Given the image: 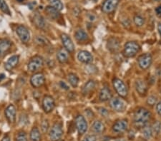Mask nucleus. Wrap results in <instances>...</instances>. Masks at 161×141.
<instances>
[{
    "mask_svg": "<svg viewBox=\"0 0 161 141\" xmlns=\"http://www.w3.org/2000/svg\"><path fill=\"white\" fill-rule=\"evenodd\" d=\"M151 117V113L145 108H138L134 113V124L137 128H143L147 124Z\"/></svg>",
    "mask_w": 161,
    "mask_h": 141,
    "instance_id": "1",
    "label": "nucleus"
},
{
    "mask_svg": "<svg viewBox=\"0 0 161 141\" xmlns=\"http://www.w3.org/2000/svg\"><path fill=\"white\" fill-rule=\"evenodd\" d=\"M141 50V46L136 42H128L125 44L123 55L127 58L134 57Z\"/></svg>",
    "mask_w": 161,
    "mask_h": 141,
    "instance_id": "2",
    "label": "nucleus"
},
{
    "mask_svg": "<svg viewBox=\"0 0 161 141\" xmlns=\"http://www.w3.org/2000/svg\"><path fill=\"white\" fill-rule=\"evenodd\" d=\"M63 128H62V124L60 123H55L49 132V137L51 141H59L63 135Z\"/></svg>",
    "mask_w": 161,
    "mask_h": 141,
    "instance_id": "3",
    "label": "nucleus"
},
{
    "mask_svg": "<svg viewBox=\"0 0 161 141\" xmlns=\"http://www.w3.org/2000/svg\"><path fill=\"white\" fill-rule=\"evenodd\" d=\"M44 65V59L42 56L36 55L31 58L27 65V68L30 72H36L42 68Z\"/></svg>",
    "mask_w": 161,
    "mask_h": 141,
    "instance_id": "4",
    "label": "nucleus"
},
{
    "mask_svg": "<svg viewBox=\"0 0 161 141\" xmlns=\"http://www.w3.org/2000/svg\"><path fill=\"white\" fill-rule=\"evenodd\" d=\"M113 84L119 96L123 97V98H125L128 95V88H127V86L124 82L120 80V78H115L113 81Z\"/></svg>",
    "mask_w": 161,
    "mask_h": 141,
    "instance_id": "5",
    "label": "nucleus"
},
{
    "mask_svg": "<svg viewBox=\"0 0 161 141\" xmlns=\"http://www.w3.org/2000/svg\"><path fill=\"white\" fill-rule=\"evenodd\" d=\"M75 125L80 135H83L87 131L88 124L86 119L82 115H77L75 118Z\"/></svg>",
    "mask_w": 161,
    "mask_h": 141,
    "instance_id": "6",
    "label": "nucleus"
},
{
    "mask_svg": "<svg viewBox=\"0 0 161 141\" xmlns=\"http://www.w3.org/2000/svg\"><path fill=\"white\" fill-rule=\"evenodd\" d=\"M17 34L19 37L21 42L24 43H27L30 40V32L29 29L24 25L18 26L16 29Z\"/></svg>",
    "mask_w": 161,
    "mask_h": 141,
    "instance_id": "7",
    "label": "nucleus"
},
{
    "mask_svg": "<svg viewBox=\"0 0 161 141\" xmlns=\"http://www.w3.org/2000/svg\"><path fill=\"white\" fill-rule=\"evenodd\" d=\"M55 107V102L51 96H45L42 100V108L46 113H50Z\"/></svg>",
    "mask_w": 161,
    "mask_h": 141,
    "instance_id": "8",
    "label": "nucleus"
},
{
    "mask_svg": "<svg viewBox=\"0 0 161 141\" xmlns=\"http://www.w3.org/2000/svg\"><path fill=\"white\" fill-rule=\"evenodd\" d=\"M137 61H138L140 67L143 70H146L151 66L153 57L150 53H144V54L139 56Z\"/></svg>",
    "mask_w": 161,
    "mask_h": 141,
    "instance_id": "9",
    "label": "nucleus"
},
{
    "mask_svg": "<svg viewBox=\"0 0 161 141\" xmlns=\"http://www.w3.org/2000/svg\"><path fill=\"white\" fill-rule=\"evenodd\" d=\"M30 83L34 88H40L45 83V75L42 73H36L32 76Z\"/></svg>",
    "mask_w": 161,
    "mask_h": 141,
    "instance_id": "10",
    "label": "nucleus"
},
{
    "mask_svg": "<svg viewBox=\"0 0 161 141\" xmlns=\"http://www.w3.org/2000/svg\"><path fill=\"white\" fill-rule=\"evenodd\" d=\"M110 106L114 111L117 112H122L125 108L124 101L118 97H114L110 100Z\"/></svg>",
    "mask_w": 161,
    "mask_h": 141,
    "instance_id": "11",
    "label": "nucleus"
},
{
    "mask_svg": "<svg viewBox=\"0 0 161 141\" xmlns=\"http://www.w3.org/2000/svg\"><path fill=\"white\" fill-rule=\"evenodd\" d=\"M16 108L14 107V105L10 104L5 109V117L7 118L9 123H14L15 122V120H16Z\"/></svg>",
    "mask_w": 161,
    "mask_h": 141,
    "instance_id": "12",
    "label": "nucleus"
},
{
    "mask_svg": "<svg viewBox=\"0 0 161 141\" xmlns=\"http://www.w3.org/2000/svg\"><path fill=\"white\" fill-rule=\"evenodd\" d=\"M119 0H105L103 4L102 9L106 14L113 12L118 5Z\"/></svg>",
    "mask_w": 161,
    "mask_h": 141,
    "instance_id": "13",
    "label": "nucleus"
},
{
    "mask_svg": "<svg viewBox=\"0 0 161 141\" xmlns=\"http://www.w3.org/2000/svg\"><path fill=\"white\" fill-rule=\"evenodd\" d=\"M128 127V122L127 119H121L116 121L113 125V130L115 133H123L125 131Z\"/></svg>",
    "mask_w": 161,
    "mask_h": 141,
    "instance_id": "14",
    "label": "nucleus"
},
{
    "mask_svg": "<svg viewBox=\"0 0 161 141\" xmlns=\"http://www.w3.org/2000/svg\"><path fill=\"white\" fill-rule=\"evenodd\" d=\"M12 42L7 38L0 39V58L3 57L11 49Z\"/></svg>",
    "mask_w": 161,
    "mask_h": 141,
    "instance_id": "15",
    "label": "nucleus"
},
{
    "mask_svg": "<svg viewBox=\"0 0 161 141\" xmlns=\"http://www.w3.org/2000/svg\"><path fill=\"white\" fill-rule=\"evenodd\" d=\"M61 39L62 44L64 45L65 49L69 53L73 52L75 50V45L69 36L66 34H62L61 35Z\"/></svg>",
    "mask_w": 161,
    "mask_h": 141,
    "instance_id": "16",
    "label": "nucleus"
},
{
    "mask_svg": "<svg viewBox=\"0 0 161 141\" xmlns=\"http://www.w3.org/2000/svg\"><path fill=\"white\" fill-rule=\"evenodd\" d=\"M77 59L82 63H90L93 61V56L87 51H81L77 54Z\"/></svg>",
    "mask_w": 161,
    "mask_h": 141,
    "instance_id": "17",
    "label": "nucleus"
},
{
    "mask_svg": "<svg viewBox=\"0 0 161 141\" xmlns=\"http://www.w3.org/2000/svg\"><path fill=\"white\" fill-rule=\"evenodd\" d=\"M19 61V56L18 55L12 56V57H10L8 61H7V63H5L4 68L7 71H11L13 70L16 66L18 65Z\"/></svg>",
    "mask_w": 161,
    "mask_h": 141,
    "instance_id": "18",
    "label": "nucleus"
},
{
    "mask_svg": "<svg viewBox=\"0 0 161 141\" xmlns=\"http://www.w3.org/2000/svg\"><path fill=\"white\" fill-rule=\"evenodd\" d=\"M112 97H113V94L108 87L105 86L101 89L99 95V99L101 101H108L112 98Z\"/></svg>",
    "mask_w": 161,
    "mask_h": 141,
    "instance_id": "19",
    "label": "nucleus"
},
{
    "mask_svg": "<svg viewBox=\"0 0 161 141\" xmlns=\"http://www.w3.org/2000/svg\"><path fill=\"white\" fill-rule=\"evenodd\" d=\"M136 88L137 93L141 96H145L147 93V87L145 82L142 79H137L136 82Z\"/></svg>",
    "mask_w": 161,
    "mask_h": 141,
    "instance_id": "20",
    "label": "nucleus"
},
{
    "mask_svg": "<svg viewBox=\"0 0 161 141\" xmlns=\"http://www.w3.org/2000/svg\"><path fill=\"white\" fill-rule=\"evenodd\" d=\"M107 47L108 49L112 51V52H115V51H118L119 48H120V42L116 38H110L108 41Z\"/></svg>",
    "mask_w": 161,
    "mask_h": 141,
    "instance_id": "21",
    "label": "nucleus"
},
{
    "mask_svg": "<svg viewBox=\"0 0 161 141\" xmlns=\"http://www.w3.org/2000/svg\"><path fill=\"white\" fill-rule=\"evenodd\" d=\"M34 23L36 27L39 29H45L46 27V22L44 19V18L42 17V16H41L40 14L37 13L35 16H34Z\"/></svg>",
    "mask_w": 161,
    "mask_h": 141,
    "instance_id": "22",
    "label": "nucleus"
},
{
    "mask_svg": "<svg viewBox=\"0 0 161 141\" xmlns=\"http://www.w3.org/2000/svg\"><path fill=\"white\" fill-rule=\"evenodd\" d=\"M57 58L59 61V63H67L69 59V56H68V51L65 49H62L59 50L58 53H57Z\"/></svg>",
    "mask_w": 161,
    "mask_h": 141,
    "instance_id": "23",
    "label": "nucleus"
},
{
    "mask_svg": "<svg viewBox=\"0 0 161 141\" xmlns=\"http://www.w3.org/2000/svg\"><path fill=\"white\" fill-rule=\"evenodd\" d=\"M105 126L100 120H95L92 125V131L95 133H102L105 131Z\"/></svg>",
    "mask_w": 161,
    "mask_h": 141,
    "instance_id": "24",
    "label": "nucleus"
},
{
    "mask_svg": "<svg viewBox=\"0 0 161 141\" xmlns=\"http://www.w3.org/2000/svg\"><path fill=\"white\" fill-rule=\"evenodd\" d=\"M30 141H40L41 140V133L40 130L37 127L32 128L30 133Z\"/></svg>",
    "mask_w": 161,
    "mask_h": 141,
    "instance_id": "25",
    "label": "nucleus"
},
{
    "mask_svg": "<svg viewBox=\"0 0 161 141\" xmlns=\"http://www.w3.org/2000/svg\"><path fill=\"white\" fill-rule=\"evenodd\" d=\"M95 82L93 80H90L88 81L85 84V86H83L82 89V92L83 95H87L90 93L91 91H92L93 89L95 88Z\"/></svg>",
    "mask_w": 161,
    "mask_h": 141,
    "instance_id": "26",
    "label": "nucleus"
},
{
    "mask_svg": "<svg viewBox=\"0 0 161 141\" xmlns=\"http://www.w3.org/2000/svg\"><path fill=\"white\" fill-rule=\"evenodd\" d=\"M45 12L53 19H58L59 16H60V14H59L58 10H57L55 8H54L52 6L47 7L45 8Z\"/></svg>",
    "mask_w": 161,
    "mask_h": 141,
    "instance_id": "27",
    "label": "nucleus"
},
{
    "mask_svg": "<svg viewBox=\"0 0 161 141\" xmlns=\"http://www.w3.org/2000/svg\"><path fill=\"white\" fill-rule=\"evenodd\" d=\"M142 135L145 137V139L150 140L153 137V130L152 127L150 125H146L142 128Z\"/></svg>",
    "mask_w": 161,
    "mask_h": 141,
    "instance_id": "28",
    "label": "nucleus"
},
{
    "mask_svg": "<svg viewBox=\"0 0 161 141\" xmlns=\"http://www.w3.org/2000/svg\"><path fill=\"white\" fill-rule=\"evenodd\" d=\"M75 37L76 38V39L77 41H79V42H84V41H86L87 39H88L87 34L82 29L77 31L75 34Z\"/></svg>",
    "mask_w": 161,
    "mask_h": 141,
    "instance_id": "29",
    "label": "nucleus"
},
{
    "mask_svg": "<svg viewBox=\"0 0 161 141\" xmlns=\"http://www.w3.org/2000/svg\"><path fill=\"white\" fill-rule=\"evenodd\" d=\"M68 81L69 83H70V85L74 87V88H76V87L78 86L79 83V78L76 74L70 73L68 74Z\"/></svg>",
    "mask_w": 161,
    "mask_h": 141,
    "instance_id": "30",
    "label": "nucleus"
},
{
    "mask_svg": "<svg viewBox=\"0 0 161 141\" xmlns=\"http://www.w3.org/2000/svg\"><path fill=\"white\" fill-rule=\"evenodd\" d=\"M49 2H50V6L55 8L59 12H60L61 10L63 9V4L62 3L60 0H49Z\"/></svg>",
    "mask_w": 161,
    "mask_h": 141,
    "instance_id": "31",
    "label": "nucleus"
},
{
    "mask_svg": "<svg viewBox=\"0 0 161 141\" xmlns=\"http://www.w3.org/2000/svg\"><path fill=\"white\" fill-rule=\"evenodd\" d=\"M0 10L4 14L11 15V12H10L8 5L6 3L5 0H0Z\"/></svg>",
    "mask_w": 161,
    "mask_h": 141,
    "instance_id": "32",
    "label": "nucleus"
},
{
    "mask_svg": "<svg viewBox=\"0 0 161 141\" xmlns=\"http://www.w3.org/2000/svg\"><path fill=\"white\" fill-rule=\"evenodd\" d=\"M16 141H28L26 132L24 130H20L18 132L16 137Z\"/></svg>",
    "mask_w": 161,
    "mask_h": 141,
    "instance_id": "33",
    "label": "nucleus"
},
{
    "mask_svg": "<svg viewBox=\"0 0 161 141\" xmlns=\"http://www.w3.org/2000/svg\"><path fill=\"white\" fill-rule=\"evenodd\" d=\"M36 43L41 46H47L50 43L49 41L46 38L42 37V36H39V37H37V38H36Z\"/></svg>",
    "mask_w": 161,
    "mask_h": 141,
    "instance_id": "34",
    "label": "nucleus"
},
{
    "mask_svg": "<svg viewBox=\"0 0 161 141\" xmlns=\"http://www.w3.org/2000/svg\"><path fill=\"white\" fill-rule=\"evenodd\" d=\"M133 21L137 27H142L145 24V20L140 15H136L133 18Z\"/></svg>",
    "mask_w": 161,
    "mask_h": 141,
    "instance_id": "35",
    "label": "nucleus"
},
{
    "mask_svg": "<svg viewBox=\"0 0 161 141\" xmlns=\"http://www.w3.org/2000/svg\"><path fill=\"white\" fill-rule=\"evenodd\" d=\"M156 102H157V98L154 96H150L149 98H147V104L150 106H154V105L156 103Z\"/></svg>",
    "mask_w": 161,
    "mask_h": 141,
    "instance_id": "36",
    "label": "nucleus"
},
{
    "mask_svg": "<svg viewBox=\"0 0 161 141\" xmlns=\"http://www.w3.org/2000/svg\"><path fill=\"white\" fill-rule=\"evenodd\" d=\"M160 127H161V123L159 121H157L155 123H154V125H153V127H152L153 132H155L156 134H158V133H160Z\"/></svg>",
    "mask_w": 161,
    "mask_h": 141,
    "instance_id": "37",
    "label": "nucleus"
},
{
    "mask_svg": "<svg viewBox=\"0 0 161 141\" xmlns=\"http://www.w3.org/2000/svg\"><path fill=\"white\" fill-rule=\"evenodd\" d=\"M82 141H97V137L95 135H87L84 138Z\"/></svg>",
    "mask_w": 161,
    "mask_h": 141,
    "instance_id": "38",
    "label": "nucleus"
},
{
    "mask_svg": "<svg viewBox=\"0 0 161 141\" xmlns=\"http://www.w3.org/2000/svg\"><path fill=\"white\" fill-rule=\"evenodd\" d=\"M49 128V123H48V121L47 120H44L42 122V131L44 133H46L47 131Z\"/></svg>",
    "mask_w": 161,
    "mask_h": 141,
    "instance_id": "39",
    "label": "nucleus"
},
{
    "mask_svg": "<svg viewBox=\"0 0 161 141\" xmlns=\"http://www.w3.org/2000/svg\"><path fill=\"white\" fill-rule=\"evenodd\" d=\"M98 110H99V112L100 113L103 115V116H108V111L107 109L104 108H98Z\"/></svg>",
    "mask_w": 161,
    "mask_h": 141,
    "instance_id": "40",
    "label": "nucleus"
},
{
    "mask_svg": "<svg viewBox=\"0 0 161 141\" xmlns=\"http://www.w3.org/2000/svg\"><path fill=\"white\" fill-rule=\"evenodd\" d=\"M156 111L158 113V114L161 116V101L158 103L156 106Z\"/></svg>",
    "mask_w": 161,
    "mask_h": 141,
    "instance_id": "41",
    "label": "nucleus"
},
{
    "mask_svg": "<svg viewBox=\"0 0 161 141\" xmlns=\"http://www.w3.org/2000/svg\"><path fill=\"white\" fill-rule=\"evenodd\" d=\"M155 12L158 17H161V5L158 6L156 9H155Z\"/></svg>",
    "mask_w": 161,
    "mask_h": 141,
    "instance_id": "42",
    "label": "nucleus"
},
{
    "mask_svg": "<svg viewBox=\"0 0 161 141\" xmlns=\"http://www.w3.org/2000/svg\"><path fill=\"white\" fill-rule=\"evenodd\" d=\"M59 84H60V86L62 87V88H64V89H65V90H68L69 89V87L67 86V85L65 83H64V82L61 81L60 83H59Z\"/></svg>",
    "mask_w": 161,
    "mask_h": 141,
    "instance_id": "43",
    "label": "nucleus"
},
{
    "mask_svg": "<svg viewBox=\"0 0 161 141\" xmlns=\"http://www.w3.org/2000/svg\"><path fill=\"white\" fill-rule=\"evenodd\" d=\"M2 141H11L10 140V138L8 135H4V138L2 139Z\"/></svg>",
    "mask_w": 161,
    "mask_h": 141,
    "instance_id": "44",
    "label": "nucleus"
},
{
    "mask_svg": "<svg viewBox=\"0 0 161 141\" xmlns=\"http://www.w3.org/2000/svg\"><path fill=\"white\" fill-rule=\"evenodd\" d=\"M158 32H159V34L161 37V23H159L158 25Z\"/></svg>",
    "mask_w": 161,
    "mask_h": 141,
    "instance_id": "45",
    "label": "nucleus"
},
{
    "mask_svg": "<svg viewBox=\"0 0 161 141\" xmlns=\"http://www.w3.org/2000/svg\"><path fill=\"white\" fill-rule=\"evenodd\" d=\"M5 78V75L4 73H2V74H0V81L2 80V79H3V78Z\"/></svg>",
    "mask_w": 161,
    "mask_h": 141,
    "instance_id": "46",
    "label": "nucleus"
},
{
    "mask_svg": "<svg viewBox=\"0 0 161 141\" xmlns=\"http://www.w3.org/2000/svg\"><path fill=\"white\" fill-rule=\"evenodd\" d=\"M115 141H125V140H123V139H118V140H116Z\"/></svg>",
    "mask_w": 161,
    "mask_h": 141,
    "instance_id": "47",
    "label": "nucleus"
},
{
    "mask_svg": "<svg viewBox=\"0 0 161 141\" xmlns=\"http://www.w3.org/2000/svg\"><path fill=\"white\" fill-rule=\"evenodd\" d=\"M17 2H22L23 1H24V0H17Z\"/></svg>",
    "mask_w": 161,
    "mask_h": 141,
    "instance_id": "48",
    "label": "nucleus"
},
{
    "mask_svg": "<svg viewBox=\"0 0 161 141\" xmlns=\"http://www.w3.org/2000/svg\"><path fill=\"white\" fill-rule=\"evenodd\" d=\"M155 1H158V2H159V1H161V0H155Z\"/></svg>",
    "mask_w": 161,
    "mask_h": 141,
    "instance_id": "49",
    "label": "nucleus"
},
{
    "mask_svg": "<svg viewBox=\"0 0 161 141\" xmlns=\"http://www.w3.org/2000/svg\"><path fill=\"white\" fill-rule=\"evenodd\" d=\"M59 141H64V140H59Z\"/></svg>",
    "mask_w": 161,
    "mask_h": 141,
    "instance_id": "50",
    "label": "nucleus"
}]
</instances>
